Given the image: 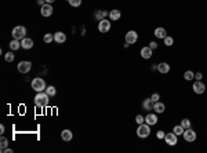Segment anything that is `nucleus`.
Segmentation results:
<instances>
[{"instance_id": "1", "label": "nucleus", "mask_w": 207, "mask_h": 153, "mask_svg": "<svg viewBox=\"0 0 207 153\" xmlns=\"http://www.w3.org/2000/svg\"><path fill=\"white\" fill-rule=\"evenodd\" d=\"M49 104H50V97L46 91H40L35 95V105L37 108L44 109V108L49 106Z\"/></svg>"}, {"instance_id": "2", "label": "nucleus", "mask_w": 207, "mask_h": 153, "mask_svg": "<svg viewBox=\"0 0 207 153\" xmlns=\"http://www.w3.org/2000/svg\"><path fill=\"white\" fill-rule=\"evenodd\" d=\"M32 88L35 90L36 92L46 91V88H47V86H46L44 79H42V77H35V79L32 80Z\"/></svg>"}, {"instance_id": "3", "label": "nucleus", "mask_w": 207, "mask_h": 153, "mask_svg": "<svg viewBox=\"0 0 207 153\" xmlns=\"http://www.w3.org/2000/svg\"><path fill=\"white\" fill-rule=\"evenodd\" d=\"M149 134H151V126L146 123L138 124V128H137V135L139 138H148Z\"/></svg>"}, {"instance_id": "4", "label": "nucleus", "mask_w": 207, "mask_h": 153, "mask_svg": "<svg viewBox=\"0 0 207 153\" xmlns=\"http://www.w3.org/2000/svg\"><path fill=\"white\" fill-rule=\"evenodd\" d=\"M11 35H13V37H14V39H17V40L25 39L26 28H25V26H15V28L13 29V32H11Z\"/></svg>"}, {"instance_id": "5", "label": "nucleus", "mask_w": 207, "mask_h": 153, "mask_svg": "<svg viewBox=\"0 0 207 153\" xmlns=\"http://www.w3.org/2000/svg\"><path fill=\"white\" fill-rule=\"evenodd\" d=\"M182 137H184V139L186 141V142H195L196 141V131L192 130V128H186V130L184 131V134H182Z\"/></svg>"}, {"instance_id": "6", "label": "nucleus", "mask_w": 207, "mask_h": 153, "mask_svg": "<svg viewBox=\"0 0 207 153\" xmlns=\"http://www.w3.org/2000/svg\"><path fill=\"white\" fill-rule=\"evenodd\" d=\"M124 40H126L127 44H134V43H137V40H138V33H137L135 30H129V32L126 33V36H124Z\"/></svg>"}, {"instance_id": "7", "label": "nucleus", "mask_w": 207, "mask_h": 153, "mask_svg": "<svg viewBox=\"0 0 207 153\" xmlns=\"http://www.w3.org/2000/svg\"><path fill=\"white\" fill-rule=\"evenodd\" d=\"M30 69H32V64H30L29 61H21L20 64H18V72H20V73L26 75L28 72H30Z\"/></svg>"}, {"instance_id": "8", "label": "nucleus", "mask_w": 207, "mask_h": 153, "mask_svg": "<svg viewBox=\"0 0 207 153\" xmlns=\"http://www.w3.org/2000/svg\"><path fill=\"white\" fill-rule=\"evenodd\" d=\"M110 22L107 20V18H104V20L100 21V23H98V30H100L101 33H108L110 30Z\"/></svg>"}, {"instance_id": "9", "label": "nucleus", "mask_w": 207, "mask_h": 153, "mask_svg": "<svg viewBox=\"0 0 207 153\" xmlns=\"http://www.w3.org/2000/svg\"><path fill=\"white\" fill-rule=\"evenodd\" d=\"M164 141H166V143H167L168 146H175V145L178 143L177 135H175L174 133H168V134H166V135H164Z\"/></svg>"}, {"instance_id": "10", "label": "nucleus", "mask_w": 207, "mask_h": 153, "mask_svg": "<svg viewBox=\"0 0 207 153\" xmlns=\"http://www.w3.org/2000/svg\"><path fill=\"white\" fill-rule=\"evenodd\" d=\"M192 88H193V91L196 92V94H203V92L206 91V86H204V83H202L200 80H196V82L193 83V86H192Z\"/></svg>"}, {"instance_id": "11", "label": "nucleus", "mask_w": 207, "mask_h": 153, "mask_svg": "<svg viewBox=\"0 0 207 153\" xmlns=\"http://www.w3.org/2000/svg\"><path fill=\"white\" fill-rule=\"evenodd\" d=\"M53 11H54V8H53L51 4L46 3L44 6H42V10H40V13H42L43 17H50V15H53Z\"/></svg>"}, {"instance_id": "12", "label": "nucleus", "mask_w": 207, "mask_h": 153, "mask_svg": "<svg viewBox=\"0 0 207 153\" xmlns=\"http://www.w3.org/2000/svg\"><path fill=\"white\" fill-rule=\"evenodd\" d=\"M54 42L58 44H64L66 42V35L64 32H55L54 33Z\"/></svg>"}, {"instance_id": "13", "label": "nucleus", "mask_w": 207, "mask_h": 153, "mask_svg": "<svg viewBox=\"0 0 207 153\" xmlns=\"http://www.w3.org/2000/svg\"><path fill=\"white\" fill-rule=\"evenodd\" d=\"M153 55V50L151 48V47H142L141 48V57H142L144 59H149Z\"/></svg>"}, {"instance_id": "14", "label": "nucleus", "mask_w": 207, "mask_h": 153, "mask_svg": "<svg viewBox=\"0 0 207 153\" xmlns=\"http://www.w3.org/2000/svg\"><path fill=\"white\" fill-rule=\"evenodd\" d=\"M145 123L149 124V126H155L158 123V116L155 113H149L145 116Z\"/></svg>"}, {"instance_id": "15", "label": "nucleus", "mask_w": 207, "mask_h": 153, "mask_svg": "<svg viewBox=\"0 0 207 153\" xmlns=\"http://www.w3.org/2000/svg\"><path fill=\"white\" fill-rule=\"evenodd\" d=\"M21 47L24 50H30L33 47V40L29 39V37H25V39L21 40Z\"/></svg>"}, {"instance_id": "16", "label": "nucleus", "mask_w": 207, "mask_h": 153, "mask_svg": "<svg viewBox=\"0 0 207 153\" xmlns=\"http://www.w3.org/2000/svg\"><path fill=\"white\" fill-rule=\"evenodd\" d=\"M153 111H155L156 113H163V112L166 111L164 104H163V102H160V101L155 102V104H153Z\"/></svg>"}, {"instance_id": "17", "label": "nucleus", "mask_w": 207, "mask_h": 153, "mask_svg": "<svg viewBox=\"0 0 207 153\" xmlns=\"http://www.w3.org/2000/svg\"><path fill=\"white\" fill-rule=\"evenodd\" d=\"M153 104H155V102H153L151 98H146V99H144L142 101V108L145 109V111H152Z\"/></svg>"}, {"instance_id": "18", "label": "nucleus", "mask_w": 207, "mask_h": 153, "mask_svg": "<svg viewBox=\"0 0 207 153\" xmlns=\"http://www.w3.org/2000/svg\"><path fill=\"white\" fill-rule=\"evenodd\" d=\"M120 17H122V13H120L119 10H112V11H109V20L110 21H119L120 20Z\"/></svg>"}, {"instance_id": "19", "label": "nucleus", "mask_w": 207, "mask_h": 153, "mask_svg": "<svg viewBox=\"0 0 207 153\" xmlns=\"http://www.w3.org/2000/svg\"><path fill=\"white\" fill-rule=\"evenodd\" d=\"M155 36L158 39H164L166 36H167V30L164 28H156L155 29Z\"/></svg>"}, {"instance_id": "20", "label": "nucleus", "mask_w": 207, "mask_h": 153, "mask_svg": "<svg viewBox=\"0 0 207 153\" xmlns=\"http://www.w3.org/2000/svg\"><path fill=\"white\" fill-rule=\"evenodd\" d=\"M158 70L160 73H168L170 72V65H168L167 62H160L158 65Z\"/></svg>"}, {"instance_id": "21", "label": "nucleus", "mask_w": 207, "mask_h": 153, "mask_svg": "<svg viewBox=\"0 0 207 153\" xmlns=\"http://www.w3.org/2000/svg\"><path fill=\"white\" fill-rule=\"evenodd\" d=\"M61 138L64 141H71L72 138H73V134H72V131L71 130H64L61 133Z\"/></svg>"}, {"instance_id": "22", "label": "nucleus", "mask_w": 207, "mask_h": 153, "mask_svg": "<svg viewBox=\"0 0 207 153\" xmlns=\"http://www.w3.org/2000/svg\"><path fill=\"white\" fill-rule=\"evenodd\" d=\"M21 40H17V39H14V40H11L10 42V44H8V46H10V48L13 50V51H15V50H18L20 48V46H21Z\"/></svg>"}, {"instance_id": "23", "label": "nucleus", "mask_w": 207, "mask_h": 153, "mask_svg": "<svg viewBox=\"0 0 207 153\" xmlns=\"http://www.w3.org/2000/svg\"><path fill=\"white\" fill-rule=\"evenodd\" d=\"M107 15H109V14H108V11H104V10H98L97 13L94 14V17H95V18H97V20H104V18H105V17Z\"/></svg>"}, {"instance_id": "24", "label": "nucleus", "mask_w": 207, "mask_h": 153, "mask_svg": "<svg viewBox=\"0 0 207 153\" xmlns=\"http://www.w3.org/2000/svg\"><path fill=\"white\" fill-rule=\"evenodd\" d=\"M184 131L185 130H184V127H182L181 124H180V126H174V128H173V133H174L177 137H178V135H182V134H184Z\"/></svg>"}, {"instance_id": "25", "label": "nucleus", "mask_w": 207, "mask_h": 153, "mask_svg": "<svg viewBox=\"0 0 207 153\" xmlns=\"http://www.w3.org/2000/svg\"><path fill=\"white\" fill-rule=\"evenodd\" d=\"M46 92L49 94L50 98H51V97H55V94H57V88H55L54 86H50V87L46 88Z\"/></svg>"}, {"instance_id": "26", "label": "nucleus", "mask_w": 207, "mask_h": 153, "mask_svg": "<svg viewBox=\"0 0 207 153\" xmlns=\"http://www.w3.org/2000/svg\"><path fill=\"white\" fill-rule=\"evenodd\" d=\"M184 79L185 80H188V82H191V80H193L195 79V73L192 70H186L184 73Z\"/></svg>"}, {"instance_id": "27", "label": "nucleus", "mask_w": 207, "mask_h": 153, "mask_svg": "<svg viewBox=\"0 0 207 153\" xmlns=\"http://www.w3.org/2000/svg\"><path fill=\"white\" fill-rule=\"evenodd\" d=\"M43 42L44 43H53L54 42V35H51V33H46V35L43 36Z\"/></svg>"}, {"instance_id": "28", "label": "nucleus", "mask_w": 207, "mask_h": 153, "mask_svg": "<svg viewBox=\"0 0 207 153\" xmlns=\"http://www.w3.org/2000/svg\"><path fill=\"white\" fill-rule=\"evenodd\" d=\"M181 126L184 127V130H186V128H191L192 127V123L189 119H184V120H181Z\"/></svg>"}, {"instance_id": "29", "label": "nucleus", "mask_w": 207, "mask_h": 153, "mask_svg": "<svg viewBox=\"0 0 207 153\" xmlns=\"http://www.w3.org/2000/svg\"><path fill=\"white\" fill-rule=\"evenodd\" d=\"M7 146H8V139L6 137H2L0 138V148H2V150L6 149Z\"/></svg>"}, {"instance_id": "30", "label": "nucleus", "mask_w": 207, "mask_h": 153, "mask_svg": "<svg viewBox=\"0 0 207 153\" xmlns=\"http://www.w3.org/2000/svg\"><path fill=\"white\" fill-rule=\"evenodd\" d=\"M163 40H164V44L167 47H170V46H173V44H174V39H173L171 36H166Z\"/></svg>"}, {"instance_id": "31", "label": "nucleus", "mask_w": 207, "mask_h": 153, "mask_svg": "<svg viewBox=\"0 0 207 153\" xmlns=\"http://www.w3.org/2000/svg\"><path fill=\"white\" fill-rule=\"evenodd\" d=\"M4 59H6L7 62H13L14 61V54L13 52H7L6 55H4Z\"/></svg>"}, {"instance_id": "32", "label": "nucleus", "mask_w": 207, "mask_h": 153, "mask_svg": "<svg viewBox=\"0 0 207 153\" xmlns=\"http://www.w3.org/2000/svg\"><path fill=\"white\" fill-rule=\"evenodd\" d=\"M68 2L72 7H79L81 4V0H68Z\"/></svg>"}, {"instance_id": "33", "label": "nucleus", "mask_w": 207, "mask_h": 153, "mask_svg": "<svg viewBox=\"0 0 207 153\" xmlns=\"http://www.w3.org/2000/svg\"><path fill=\"white\" fill-rule=\"evenodd\" d=\"M135 121H137V124H142V123H145V117L141 116V114H138L135 117Z\"/></svg>"}, {"instance_id": "34", "label": "nucleus", "mask_w": 207, "mask_h": 153, "mask_svg": "<svg viewBox=\"0 0 207 153\" xmlns=\"http://www.w3.org/2000/svg\"><path fill=\"white\" fill-rule=\"evenodd\" d=\"M151 99H152L153 102H158L159 99H160V95H159L158 92H155V94H152V97H151Z\"/></svg>"}, {"instance_id": "35", "label": "nucleus", "mask_w": 207, "mask_h": 153, "mask_svg": "<svg viewBox=\"0 0 207 153\" xmlns=\"http://www.w3.org/2000/svg\"><path fill=\"white\" fill-rule=\"evenodd\" d=\"M164 135H166V134L163 133V131H158V133H156V137H158V139H163V138H164Z\"/></svg>"}, {"instance_id": "36", "label": "nucleus", "mask_w": 207, "mask_h": 153, "mask_svg": "<svg viewBox=\"0 0 207 153\" xmlns=\"http://www.w3.org/2000/svg\"><path fill=\"white\" fill-rule=\"evenodd\" d=\"M149 47H151L152 50H155L156 47H158V43H156V42H151V43H149Z\"/></svg>"}, {"instance_id": "37", "label": "nucleus", "mask_w": 207, "mask_h": 153, "mask_svg": "<svg viewBox=\"0 0 207 153\" xmlns=\"http://www.w3.org/2000/svg\"><path fill=\"white\" fill-rule=\"evenodd\" d=\"M202 77H203V75H202L200 72H197L196 75H195V79H196V80H202Z\"/></svg>"}, {"instance_id": "38", "label": "nucleus", "mask_w": 207, "mask_h": 153, "mask_svg": "<svg viewBox=\"0 0 207 153\" xmlns=\"http://www.w3.org/2000/svg\"><path fill=\"white\" fill-rule=\"evenodd\" d=\"M2 153H13V149H10V148H6V149L2 150Z\"/></svg>"}, {"instance_id": "39", "label": "nucleus", "mask_w": 207, "mask_h": 153, "mask_svg": "<svg viewBox=\"0 0 207 153\" xmlns=\"http://www.w3.org/2000/svg\"><path fill=\"white\" fill-rule=\"evenodd\" d=\"M37 4H39V6H44V4H46V0H37Z\"/></svg>"}, {"instance_id": "40", "label": "nucleus", "mask_w": 207, "mask_h": 153, "mask_svg": "<svg viewBox=\"0 0 207 153\" xmlns=\"http://www.w3.org/2000/svg\"><path fill=\"white\" fill-rule=\"evenodd\" d=\"M4 131H6V128H4V126L2 124V126H0V134H3Z\"/></svg>"}, {"instance_id": "41", "label": "nucleus", "mask_w": 207, "mask_h": 153, "mask_svg": "<svg viewBox=\"0 0 207 153\" xmlns=\"http://www.w3.org/2000/svg\"><path fill=\"white\" fill-rule=\"evenodd\" d=\"M55 0H46V3H49V4H51V3H54Z\"/></svg>"}]
</instances>
